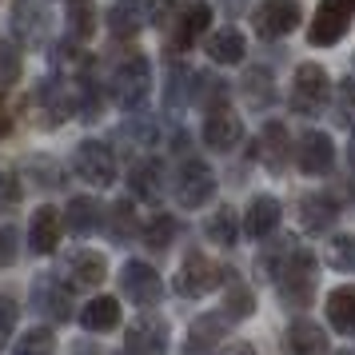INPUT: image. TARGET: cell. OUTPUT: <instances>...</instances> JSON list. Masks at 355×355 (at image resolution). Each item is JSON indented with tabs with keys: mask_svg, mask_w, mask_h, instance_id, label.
Instances as JSON below:
<instances>
[{
	"mask_svg": "<svg viewBox=\"0 0 355 355\" xmlns=\"http://www.w3.org/2000/svg\"><path fill=\"white\" fill-rule=\"evenodd\" d=\"M263 263H268V272L275 275L284 304H291V307H307L311 304V295H315V275H320L311 252L295 248V243H284V248L272 252Z\"/></svg>",
	"mask_w": 355,
	"mask_h": 355,
	"instance_id": "cell-1",
	"label": "cell"
},
{
	"mask_svg": "<svg viewBox=\"0 0 355 355\" xmlns=\"http://www.w3.org/2000/svg\"><path fill=\"white\" fill-rule=\"evenodd\" d=\"M112 96L124 112H140L152 96V64L144 56H128L120 60L112 72Z\"/></svg>",
	"mask_w": 355,
	"mask_h": 355,
	"instance_id": "cell-2",
	"label": "cell"
},
{
	"mask_svg": "<svg viewBox=\"0 0 355 355\" xmlns=\"http://www.w3.org/2000/svg\"><path fill=\"white\" fill-rule=\"evenodd\" d=\"M331 100V80L320 64H300L295 68V80H291V112L295 116H320Z\"/></svg>",
	"mask_w": 355,
	"mask_h": 355,
	"instance_id": "cell-3",
	"label": "cell"
},
{
	"mask_svg": "<svg viewBox=\"0 0 355 355\" xmlns=\"http://www.w3.org/2000/svg\"><path fill=\"white\" fill-rule=\"evenodd\" d=\"M72 172L88 188H112L116 184V156L104 140H80L72 152Z\"/></svg>",
	"mask_w": 355,
	"mask_h": 355,
	"instance_id": "cell-4",
	"label": "cell"
},
{
	"mask_svg": "<svg viewBox=\"0 0 355 355\" xmlns=\"http://www.w3.org/2000/svg\"><path fill=\"white\" fill-rule=\"evenodd\" d=\"M352 20H355V0H320L311 28H307V40L315 49H331V44H339V36L347 33Z\"/></svg>",
	"mask_w": 355,
	"mask_h": 355,
	"instance_id": "cell-5",
	"label": "cell"
},
{
	"mask_svg": "<svg viewBox=\"0 0 355 355\" xmlns=\"http://www.w3.org/2000/svg\"><path fill=\"white\" fill-rule=\"evenodd\" d=\"M176 200L184 204V208H200V204H208L211 192H216V176H211V168L204 160H196V156H188V160H180L176 168Z\"/></svg>",
	"mask_w": 355,
	"mask_h": 355,
	"instance_id": "cell-6",
	"label": "cell"
},
{
	"mask_svg": "<svg viewBox=\"0 0 355 355\" xmlns=\"http://www.w3.org/2000/svg\"><path fill=\"white\" fill-rule=\"evenodd\" d=\"M120 291H124V300H132V304L152 307V304H160L164 279H160V272H156L152 263H144V259H128V263L120 268Z\"/></svg>",
	"mask_w": 355,
	"mask_h": 355,
	"instance_id": "cell-7",
	"label": "cell"
},
{
	"mask_svg": "<svg viewBox=\"0 0 355 355\" xmlns=\"http://www.w3.org/2000/svg\"><path fill=\"white\" fill-rule=\"evenodd\" d=\"M300 0H263L256 12H252V28L259 40H279V36L295 33L300 24Z\"/></svg>",
	"mask_w": 355,
	"mask_h": 355,
	"instance_id": "cell-8",
	"label": "cell"
},
{
	"mask_svg": "<svg viewBox=\"0 0 355 355\" xmlns=\"http://www.w3.org/2000/svg\"><path fill=\"white\" fill-rule=\"evenodd\" d=\"M168 343H172V327L164 315H140L124 331V352L128 355H168Z\"/></svg>",
	"mask_w": 355,
	"mask_h": 355,
	"instance_id": "cell-9",
	"label": "cell"
},
{
	"mask_svg": "<svg viewBox=\"0 0 355 355\" xmlns=\"http://www.w3.org/2000/svg\"><path fill=\"white\" fill-rule=\"evenodd\" d=\"M220 279H224V272H220L208 256L188 252V259L180 263V272H176V291L184 295V300H200V295H208Z\"/></svg>",
	"mask_w": 355,
	"mask_h": 355,
	"instance_id": "cell-10",
	"label": "cell"
},
{
	"mask_svg": "<svg viewBox=\"0 0 355 355\" xmlns=\"http://www.w3.org/2000/svg\"><path fill=\"white\" fill-rule=\"evenodd\" d=\"M295 164H300L304 176H327L336 168V144H331V136L315 132V128L304 132L300 144H295Z\"/></svg>",
	"mask_w": 355,
	"mask_h": 355,
	"instance_id": "cell-11",
	"label": "cell"
},
{
	"mask_svg": "<svg viewBox=\"0 0 355 355\" xmlns=\"http://www.w3.org/2000/svg\"><path fill=\"white\" fill-rule=\"evenodd\" d=\"M240 136H243L240 116L232 112L224 100L211 104L208 116H204V144H208L211 152H232V148L240 144Z\"/></svg>",
	"mask_w": 355,
	"mask_h": 355,
	"instance_id": "cell-12",
	"label": "cell"
},
{
	"mask_svg": "<svg viewBox=\"0 0 355 355\" xmlns=\"http://www.w3.org/2000/svg\"><path fill=\"white\" fill-rule=\"evenodd\" d=\"M33 307L52 323L72 320V288H64L56 275H40L33 284Z\"/></svg>",
	"mask_w": 355,
	"mask_h": 355,
	"instance_id": "cell-13",
	"label": "cell"
},
{
	"mask_svg": "<svg viewBox=\"0 0 355 355\" xmlns=\"http://www.w3.org/2000/svg\"><path fill=\"white\" fill-rule=\"evenodd\" d=\"M49 4L44 0H17L12 4V33L24 49H36L44 44V33H49Z\"/></svg>",
	"mask_w": 355,
	"mask_h": 355,
	"instance_id": "cell-14",
	"label": "cell"
},
{
	"mask_svg": "<svg viewBox=\"0 0 355 355\" xmlns=\"http://www.w3.org/2000/svg\"><path fill=\"white\" fill-rule=\"evenodd\" d=\"M64 275L72 288H100L108 275V259L88 248H72V252H64Z\"/></svg>",
	"mask_w": 355,
	"mask_h": 355,
	"instance_id": "cell-15",
	"label": "cell"
},
{
	"mask_svg": "<svg viewBox=\"0 0 355 355\" xmlns=\"http://www.w3.org/2000/svg\"><path fill=\"white\" fill-rule=\"evenodd\" d=\"M279 200L275 196H252V204L243 211V236H252V240H268L275 227H279Z\"/></svg>",
	"mask_w": 355,
	"mask_h": 355,
	"instance_id": "cell-16",
	"label": "cell"
},
{
	"mask_svg": "<svg viewBox=\"0 0 355 355\" xmlns=\"http://www.w3.org/2000/svg\"><path fill=\"white\" fill-rule=\"evenodd\" d=\"M211 28V8L208 0H188L184 8H180V24H176V36H172V49H192L200 33H208Z\"/></svg>",
	"mask_w": 355,
	"mask_h": 355,
	"instance_id": "cell-17",
	"label": "cell"
},
{
	"mask_svg": "<svg viewBox=\"0 0 355 355\" xmlns=\"http://www.w3.org/2000/svg\"><path fill=\"white\" fill-rule=\"evenodd\" d=\"M28 248H33L36 256H52L60 248V211L52 208V204L36 208L33 224H28Z\"/></svg>",
	"mask_w": 355,
	"mask_h": 355,
	"instance_id": "cell-18",
	"label": "cell"
},
{
	"mask_svg": "<svg viewBox=\"0 0 355 355\" xmlns=\"http://www.w3.org/2000/svg\"><path fill=\"white\" fill-rule=\"evenodd\" d=\"M128 188L136 192V200L156 204V200L164 196V168H160V160L144 156V160L132 164V168H128Z\"/></svg>",
	"mask_w": 355,
	"mask_h": 355,
	"instance_id": "cell-19",
	"label": "cell"
},
{
	"mask_svg": "<svg viewBox=\"0 0 355 355\" xmlns=\"http://www.w3.org/2000/svg\"><path fill=\"white\" fill-rule=\"evenodd\" d=\"M336 220H339L336 196L315 192V196H304L300 200V224H304V232H327Z\"/></svg>",
	"mask_w": 355,
	"mask_h": 355,
	"instance_id": "cell-20",
	"label": "cell"
},
{
	"mask_svg": "<svg viewBox=\"0 0 355 355\" xmlns=\"http://www.w3.org/2000/svg\"><path fill=\"white\" fill-rule=\"evenodd\" d=\"M232 320V315H200V320L188 327V343H184V355H211L216 352V343H220V336H224V323Z\"/></svg>",
	"mask_w": 355,
	"mask_h": 355,
	"instance_id": "cell-21",
	"label": "cell"
},
{
	"mask_svg": "<svg viewBox=\"0 0 355 355\" xmlns=\"http://www.w3.org/2000/svg\"><path fill=\"white\" fill-rule=\"evenodd\" d=\"M288 352L291 355H327V331L315 320H291Z\"/></svg>",
	"mask_w": 355,
	"mask_h": 355,
	"instance_id": "cell-22",
	"label": "cell"
},
{
	"mask_svg": "<svg viewBox=\"0 0 355 355\" xmlns=\"http://www.w3.org/2000/svg\"><path fill=\"white\" fill-rule=\"evenodd\" d=\"M204 52H208L211 64H240L243 52H248V40L236 28H220V33H211L204 40Z\"/></svg>",
	"mask_w": 355,
	"mask_h": 355,
	"instance_id": "cell-23",
	"label": "cell"
},
{
	"mask_svg": "<svg viewBox=\"0 0 355 355\" xmlns=\"http://www.w3.org/2000/svg\"><path fill=\"white\" fill-rule=\"evenodd\" d=\"M36 104L44 108V116H40V120L52 128V124H60V120H68V116H72V108H76V96L68 92L64 84L49 80L40 92H36Z\"/></svg>",
	"mask_w": 355,
	"mask_h": 355,
	"instance_id": "cell-24",
	"label": "cell"
},
{
	"mask_svg": "<svg viewBox=\"0 0 355 355\" xmlns=\"http://www.w3.org/2000/svg\"><path fill=\"white\" fill-rule=\"evenodd\" d=\"M144 20H148L144 0H116L112 8H108V33L112 36H136L144 28Z\"/></svg>",
	"mask_w": 355,
	"mask_h": 355,
	"instance_id": "cell-25",
	"label": "cell"
},
{
	"mask_svg": "<svg viewBox=\"0 0 355 355\" xmlns=\"http://www.w3.org/2000/svg\"><path fill=\"white\" fill-rule=\"evenodd\" d=\"M80 323H84V331H112L116 323H120V304H116L112 295H96V300L84 304Z\"/></svg>",
	"mask_w": 355,
	"mask_h": 355,
	"instance_id": "cell-26",
	"label": "cell"
},
{
	"mask_svg": "<svg viewBox=\"0 0 355 355\" xmlns=\"http://www.w3.org/2000/svg\"><path fill=\"white\" fill-rule=\"evenodd\" d=\"M327 323L336 331H355V288H336L327 295Z\"/></svg>",
	"mask_w": 355,
	"mask_h": 355,
	"instance_id": "cell-27",
	"label": "cell"
},
{
	"mask_svg": "<svg viewBox=\"0 0 355 355\" xmlns=\"http://www.w3.org/2000/svg\"><path fill=\"white\" fill-rule=\"evenodd\" d=\"M64 224L72 227L76 236H92V232L100 227V204H96V200H88V196H76V200H68Z\"/></svg>",
	"mask_w": 355,
	"mask_h": 355,
	"instance_id": "cell-28",
	"label": "cell"
},
{
	"mask_svg": "<svg viewBox=\"0 0 355 355\" xmlns=\"http://www.w3.org/2000/svg\"><path fill=\"white\" fill-rule=\"evenodd\" d=\"M64 20H68V36H72L76 44L88 40L92 28H96V8H92V0H68Z\"/></svg>",
	"mask_w": 355,
	"mask_h": 355,
	"instance_id": "cell-29",
	"label": "cell"
},
{
	"mask_svg": "<svg viewBox=\"0 0 355 355\" xmlns=\"http://www.w3.org/2000/svg\"><path fill=\"white\" fill-rule=\"evenodd\" d=\"M204 236H208L211 243H220V248H232V243L240 240V227H236V211L232 208H220L208 216V224H204Z\"/></svg>",
	"mask_w": 355,
	"mask_h": 355,
	"instance_id": "cell-30",
	"label": "cell"
},
{
	"mask_svg": "<svg viewBox=\"0 0 355 355\" xmlns=\"http://www.w3.org/2000/svg\"><path fill=\"white\" fill-rule=\"evenodd\" d=\"M259 148H263V160H268V168H272V172H279V168H284V156H288V132H284V124H268V128H263V140H259Z\"/></svg>",
	"mask_w": 355,
	"mask_h": 355,
	"instance_id": "cell-31",
	"label": "cell"
},
{
	"mask_svg": "<svg viewBox=\"0 0 355 355\" xmlns=\"http://www.w3.org/2000/svg\"><path fill=\"white\" fill-rule=\"evenodd\" d=\"M176 232H180V227H176V220H172V216H164V211H160L156 220H148V224H144V243L152 248V252H164L168 243L176 240Z\"/></svg>",
	"mask_w": 355,
	"mask_h": 355,
	"instance_id": "cell-32",
	"label": "cell"
},
{
	"mask_svg": "<svg viewBox=\"0 0 355 355\" xmlns=\"http://www.w3.org/2000/svg\"><path fill=\"white\" fill-rule=\"evenodd\" d=\"M52 347H56V339H52L49 327H33V331H24L17 339L12 355H52Z\"/></svg>",
	"mask_w": 355,
	"mask_h": 355,
	"instance_id": "cell-33",
	"label": "cell"
},
{
	"mask_svg": "<svg viewBox=\"0 0 355 355\" xmlns=\"http://www.w3.org/2000/svg\"><path fill=\"white\" fill-rule=\"evenodd\" d=\"M327 263L336 272H355V236H336L327 243Z\"/></svg>",
	"mask_w": 355,
	"mask_h": 355,
	"instance_id": "cell-34",
	"label": "cell"
},
{
	"mask_svg": "<svg viewBox=\"0 0 355 355\" xmlns=\"http://www.w3.org/2000/svg\"><path fill=\"white\" fill-rule=\"evenodd\" d=\"M336 120L343 128H355V80L343 76L336 88Z\"/></svg>",
	"mask_w": 355,
	"mask_h": 355,
	"instance_id": "cell-35",
	"label": "cell"
},
{
	"mask_svg": "<svg viewBox=\"0 0 355 355\" xmlns=\"http://www.w3.org/2000/svg\"><path fill=\"white\" fill-rule=\"evenodd\" d=\"M17 80H20V49L0 36V88H8Z\"/></svg>",
	"mask_w": 355,
	"mask_h": 355,
	"instance_id": "cell-36",
	"label": "cell"
},
{
	"mask_svg": "<svg viewBox=\"0 0 355 355\" xmlns=\"http://www.w3.org/2000/svg\"><path fill=\"white\" fill-rule=\"evenodd\" d=\"M108 232H112L116 243H124V240L136 236V211H132V204H124V200L112 204V227H108Z\"/></svg>",
	"mask_w": 355,
	"mask_h": 355,
	"instance_id": "cell-37",
	"label": "cell"
},
{
	"mask_svg": "<svg viewBox=\"0 0 355 355\" xmlns=\"http://www.w3.org/2000/svg\"><path fill=\"white\" fill-rule=\"evenodd\" d=\"M224 311L232 320H243V315L256 311V295L243 288V284H232V288H227V300H224Z\"/></svg>",
	"mask_w": 355,
	"mask_h": 355,
	"instance_id": "cell-38",
	"label": "cell"
},
{
	"mask_svg": "<svg viewBox=\"0 0 355 355\" xmlns=\"http://www.w3.org/2000/svg\"><path fill=\"white\" fill-rule=\"evenodd\" d=\"M20 204V180L12 168L0 164V211H12Z\"/></svg>",
	"mask_w": 355,
	"mask_h": 355,
	"instance_id": "cell-39",
	"label": "cell"
},
{
	"mask_svg": "<svg viewBox=\"0 0 355 355\" xmlns=\"http://www.w3.org/2000/svg\"><path fill=\"white\" fill-rule=\"evenodd\" d=\"M17 300L12 295H0V352H4V343H8V336L17 331Z\"/></svg>",
	"mask_w": 355,
	"mask_h": 355,
	"instance_id": "cell-40",
	"label": "cell"
},
{
	"mask_svg": "<svg viewBox=\"0 0 355 355\" xmlns=\"http://www.w3.org/2000/svg\"><path fill=\"white\" fill-rule=\"evenodd\" d=\"M243 88L256 92V104H268V100H272V76H268L263 68H252L248 80H243Z\"/></svg>",
	"mask_w": 355,
	"mask_h": 355,
	"instance_id": "cell-41",
	"label": "cell"
},
{
	"mask_svg": "<svg viewBox=\"0 0 355 355\" xmlns=\"http://www.w3.org/2000/svg\"><path fill=\"white\" fill-rule=\"evenodd\" d=\"M180 0H148V20L152 24H168V17L176 12Z\"/></svg>",
	"mask_w": 355,
	"mask_h": 355,
	"instance_id": "cell-42",
	"label": "cell"
},
{
	"mask_svg": "<svg viewBox=\"0 0 355 355\" xmlns=\"http://www.w3.org/2000/svg\"><path fill=\"white\" fill-rule=\"evenodd\" d=\"M12 259H17V232L0 227V268H8Z\"/></svg>",
	"mask_w": 355,
	"mask_h": 355,
	"instance_id": "cell-43",
	"label": "cell"
},
{
	"mask_svg": "<svg viewBox=\"0 0 355 355\" xmlns=\"http://www.w3.org/2000/svg\"><path fill=\"white\" fill-rule=\"evenodd\" d=\"M12 132V116H8V108H4V96H0V140Z\"/></svg>",
	"mask_w": 355,
	"mask_h": 355,
	"instance_id": "cell-44",
	"label": "cell"
},
{
	"mask_svg": "<svg viewBox=\"0 0 355 355\" xmlns=\"http://www.w3.org/2000/svg\"><path fill=\"white\" fill-rule=\"evenodd\" d=\"M220 355H256V347H248V343H232V347H224Z\"/></svg>",
	"mask_w": 355,
	"mask_h": 355,
	"instance_id": "cell-45",
	"label": "cell"
},
{
	"mask_svg": "<svg viewBox=\"0 0 355 355\" xmlns=\"http://www.w3.org/2000/svg\"><path fill=\"white\" fill-rule=\"evenodd\" d=\"M347 164H352V172H355V136H352V144H347Z\"/></svg>",
	"mask_w": 355,
	"mask_h": 355,
	"instance_id": "cell-46",
	"label": "cell"
}]
</instances>
